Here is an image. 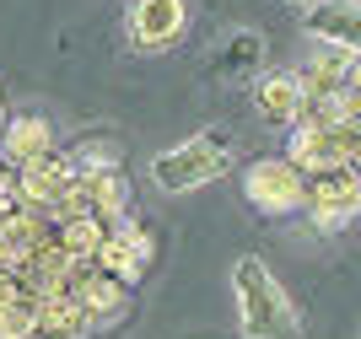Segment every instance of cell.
<instances>
[{
  "label": "cell",
  "instance_id": "3",
  "mask_svg": "<svg viewBox=\"0 0 361 339\" xmlns=\"http://www.w3.org/2000/svg\"><path fill=\"white\" fill-rule=\"evenodd\" d=\"M238 189H243V199H248L259 216L281 221V216H297V210H302V189H307V173H302L291 156H254V162L243 167Z\"/></svg>",
  "mask_w": 361,
  "mask_h": 339
},
{
  "label": "cell",
  "instance_id": "19",
  "mask_svg": "<svg viewBox=\"0 0 361 339\" xmlns=\"http://www.w3.org/2000/svg\"><path fill=\"white\" fill-rule=\"evenodd\" d=\"M6 118H11V113H6V103H0V130H6Z\"/></svg>",
  "mask_w": 361,
  "mask_h": 339
},
{
  "label": "cell",
  "instance_id": "4",
  "mask_svg": "<svg viewBox=\"0 0 361 339\" xmlns=\"http://www.w3.org/2000/svg\"><path fill=\"white\" fill-rule=\"evenodd\" d=\"M302 210L313 216L318 226H350L361 216V173L356 167H324V173H307V189H302Z\"/></svg>",
  "mask_w": 361,
  "mask_h": 339
},
{
  "label": "cell",
  "instance_id": "12",
  "mask_svg": "<svg viewBox=\"0 0 361 339\" xmlns=\"http://www.w3.org/2000/svg\"><path fill=\"white\" fill-rule=\"evenodd\" d=\"M92 328L97 323L87 318V307L71 291H54V296L32 302V339H87Z\"/></svg>",
  "mask_w": 361,
  "mask_h": 339
},
{
  "label": "cell",
  "instance_id": "5",
  "mask_svg": "<svg viewBox=\"0 0 361 339\" xmlns=\"http://www.w3.org/2000/svg\"><path fill=\"white\" fill-rule=\"evenodd\" d=\"M151 259H157V232L140 226L135 216H119V221L108 226V237H103V248H97L92 264L108 269V275H119L124 285H140L146 269H151Z\"/></svg>",
  "mask_w": 361,
  "mask_h": 339
},
{
  "label": "cell",
  "instance_id": "7",
  "mask_svg": "<svg viewBox=\"0 0 361 339\" xmlns=\"http://www.w3.org/2000/svg\"><path fill=\"white\" fill-rule=\"evenodd\" d=\"M65 291L87 307V318L92 323H119L124 312H130V285L119 281V275H108V269H97V264H75L71 269V285Z\"/></svg>",
  "mask_w": 361,
  "mask_h": 339
},
{
  "label": "cell",
  "instance_id": "13",
  "mask_svg": "<svg viewBox=\"0 0 361 339\" xmlns=\"http://www.w3.org/2000/svg\"><path fill=\"white\" fill-rule=\"evenodd\" d=\"M216 75H226V81H254V70L264 65V38H259L254 27H238L226 32V44L216 49Z\"/></svg>",
  "mask_w": 361,
  "mask_h": 339
},
{
  "label": "cell",
  "instance_id": "17",
  "mask_svg": "<svg viewBox=\"0 0 361 339\" xmlns=\"http://www.w3.org/2000/svg\"><path fill=\"white\" fill-rule=\"evenodd\" d=\"M340 97H345V103L361 113V59L350 65V75H345V81H340Z\"/></svg>",
  "mask_w": 361,
  "mask_h": 339
},
{
  "label": "cell",
  "instance_id": "8",
  "mask_svg": "<svg viewBox=\"0 0 361 339\" xmlns=\"http://www.w3.org/2000/svg\"><path fill=\"white\" fill-rule=\"evenodd\" d=\"M302 32L313 44L345 49V54L361 59V0H318L302 11Z\"/></svg>",
  "mask_w": 361,
  "mask_h": 339
},
{
  "label": "cell",
  "instance_id": "18",
  "mask_svg": "<svg viewBox=\"0 0 361 339\" xmlns=\"http://www.w3.org/2000/svg\"><path fill=\"white\" fill-rule=\"evenodd\" d=\"M286 6L291 11H307V6H318V0H286Z\"/></svg>",
  "mask_w": 361,
  "mask_h": 339
},
{
  "label": "cell",
  "instance_id": "15",
  "mask_svg": "<svg viewBox=\"0 0 361 339\" xmlns=\"http://www.w3.org/2000/svg\"><path fill=\"white\" fill-rule=\"evenodd\" d=\"M103 237H108V221H97V216H54V242L71 253L75 264H92L97 248H103Z\"/></svg>",
  "mask_w": 361,
  "mask_h": 339
},
{
  "label": "cell",
  "instance_id": "6",
  "mask_svg": "<svg viewBox=\"0 0 361 339\" xmlns=\"http://www.w3.org/2000/svg\"><path fill=\"white\" fill-rule=\"evenodd\" d=\"M124 32H130V44L140 54H162V49H173L189 32V6L183 0H130Z\"/></svg>",
  "mask_w": 361,
  "mask_h": 339
},
{
  "label": "cell",
  "instance_id": "2",
  "mask_svg": "<svg viewBox=\"0 0 361 339\" xmlns=\"http://www.w3.org/2000/svg\"><path fill=\"white\" fill-rule=\"evenodd\" d=\"M232 162H238V140H232L221 124H211V130L178 140V146L157 151V156H151V183L162 194H195V189H205V183H216V178H226Z\"/></svg>",
  "mask_w": 361,
  "mask_h": 339
},
{
  "label": "cell",
  "instance_id": "11",
  "mask_svg": "<svg viewBox=\"0 0 361 339\" xmlns=\"http://www.w3.org/2000/svg\"><path fill=\"white\" fill-rule=\"evenodd\" d=\"M71 178H75V156H65V151H49V156H38V162L16 167L22 199H27L32 210H54V199L71 189Z\"/></svg>",
  "mask_w": 361,
  "mask_h": 339
},
{
  "label": "cell",
  "instance_id": "9",
  "mask_svg": "<svg viewBox=\"0 0 361 339\" xmlns=\"http://www.w3.org/2000/svg\"><path fill=\"white\" fill-rule=\"evenodd\" d=\"M49 151H54V124L44 113H11L6 118V130H0V162L11 173L38 162V156H49Z\"/></svg>",
  "mask_w": 361,
  "mask_h": 339
},
{
  "label": "cell",
  "instance_id": "14",
  "mask_svg": "<svg viewBox=\"0 0 361 339\" xmlns=\"http://www.w3.org/2000/svg\"><path fill=\"white\" fill-rule=\"evenodd\" d=\"M350 65H356V54L318 44V49H313V59H307L297 75H302V87H307V97H329V92H340V81L350 75Z\"/></svg>",
  "mask_w": 361,
  "mask_h": 339
},
{
  "label": "cell",
  "instance_id": "10",
  "mask_svg": "<svg viewBox=\"0 0 361 339\" xmlns=\"http://www.w3.org/2000/svg\"><path fill=\"white\" fill-rule=\"evenodd\" d=\"M254 87V113L259 118H270V124H297L302 113H307V87H302V75L297 70H275L264 75V81H248Z\"/></svg>",
  "mask_w": 361,
  "mask_h": 339
},
{
  "label": "cell",
  "instance_id": "1",
  "mask_svg": "<svg viewBox=\"0 0 361 339\" xmlns=\"http://www.w3.org/2000/svg\"><path fill=\"white\" fill-rule=\"evenodd\" d=\"M232 302H238V328L243 339H297L302 312L286 296V285L270 275L264 259L238 253L232 259Z\"/></svg>",
  "mask_w": 361,
  "mask_h": 339
},
{
  "label": "cell",
  "instance_id": "16",
  "mask_svg": "<svg viewBox=\"0 0 361 339\" xmlns=\"http://www.w3.org/2000/svg\"><path fill=\"white\" fill-rule=\"evenodd\" d=\"M32 302H38V296L0 302V339H32Z\"/></svg>",
  "mask_w": 361,
  "mask_h": 339
}]
</instances>
